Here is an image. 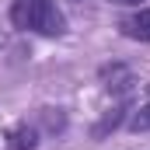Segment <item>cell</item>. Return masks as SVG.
<instances>
[{"mask_svg": "<svg viewBox=\"0 0 150 150\" xmlns=\"http://www.w3.org/2000/svg\"><path fill=\"white\" fill-rule=\"evenodd\" d=\"M35 143H38V133L28 126V122L11 126L7 136H4V147H7V150H35Z\"/></svg>", "mask_w": 150, "mask_h": 150, "instance_id": "3", "label": "cell"}, {"mask_svg": "<svg viewBox=\"0 0 150 150\" xmlns=\"http://www.w3.org/2000/svg\"><path fill=\"white\" fill-rule=\"evenodd\" d=\"M119 32H122L126 38H133V42H150V7L129 14V18L119 25Z\"/></svg>", "mask_w": 150, "mask_h": 150, "instance_id": "2", "label": "cell"}, {"mask_svg": "<svg viewBox=\"0 0 150 150\" xmlns=\"http://www.w3.org/2000/svg\"><path fill=\"white\" fill-rule=\"evenodd\" d=\"M11 25L18 32H35L45 38L67 35V18L56 7V0H14L11 4Z\"/></svg>", "mask_w": 150, "mask_h": 150, "instance_id": "1", "label": "cell"}, {"mask_svg": "<svg viewBox=\"0 0 150 150\" xmlns=\"http://www.w3.org/2000/svg\"><path fill=\"white\" fill-rule=\"evenodd\" d=\"M122 112H126V105H119L115 112H108L105 119H101V122H98V126H94V136H105L108 129H115V126L122 122Z\"/></svg>", "mask_w": 150, "mask_h": 150, "instance_id": "4", "label": "cell"}, {"mask_svg": "<svg viewBox=\"0 0 150 150\" xmlns=\"http://www.w3.org/2000/svg\"><path fill=\"white\" fill-rule=\"evenodd\" d=\"M147 91H150V84H147Z\"/></svg>", "mask_w": 150, "mask_h": 150, "instance_id": "7", "label": "cell"}, {"mask_svg": "<svg viewBox=\"0 0 150 150\" xmlns=\"http://www.w3.org/2000/svg\"><path fill=\"white\" fill-rule=\"evenodd\" d=\"M129 129H133V133H150V101L129 119Z\"/></svg>", "mask_w": 150, "mask_h": 150, "instance_id": "5", "label": "cell"}, {"mask_svg": "<svg viewBox=\"0 0 150 150\" xmlns=\"http://www.w3.org/2000/svg\"><path fill=\"white\" fill-rule=\"evenodd\" d=\"M112 4H122V7H133V4H140V0H112Z\"/></svg>", "mask_w": 150, "mask_h": 150, "instance_id": "6", "label": "cell"}]
</instances>
